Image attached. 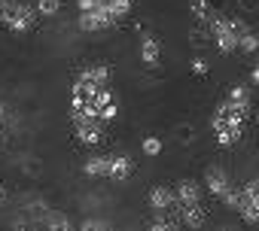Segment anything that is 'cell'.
I'll return each instance as SVG.
<instances>
[{
    "mask_svg": "<svg viewBox=\"0 0 259 231\" xmlns=\"http://www.w3.org/2000/svg\"><path fill=\"white\" fill-rule=\"evenodd\" d=\"M207 31H210V37H213V46H217V52H223V55H232V52H238L241 49V37L250 31L247 28V22L244 19H232V16H213V22L207 25Z\"/></svg>",
    "mask_w": 259,
    "mask_h": 231,
    "instance_id": "obj_1",
    "label": "cell"
},
{
    "mask_svg": "<svg viewBox=\"0 0 259 231\" xmlns=\"http://www.w3.org/2000/svg\"><path fill=\"white\" fill-rule=\"evenodd\" d=\"M37 19H40V13L34 10V4L16 0V7H13V13H10V22H7L4 28L13 31V34H28V31L37 25Z\"/></svg>",
    "mask_w": 259,
    "mask_h": 231,
    "instance_id": "obj_2",
    "label": "cell"
},
{
    "mask_svg": "<svg viewBox=\"0 0 259 231\" xmlns=\"http://www.w3.org/2000/svg\"><path fill=\"white\" fill-rule=\"evenodd\" d=\"M76 25H79V31H85V34H98V31L116 28V19L110 16V10H107V4H104V7H95L92 13H79Z\"/></svg>",
    "mask_w": 259,
    "mask_h": 231,
    "instance_id": "obj_3",
    "label": "cell"
},
{
    "mask_svg": "<svg viewBox=\"0 0 259 231\" xmlns=\"http://www.w3.org/2000/svg\"><path fill=\"white\" fill-rule=\"evenodd\" d=\"M73 122V134L82 146H98L104 140V122L101 119H70Z\"/></svg>",
    "mask_w": 259,
    "mask_h": 231,
    "instance_id": "obj_4",
    "label": "cell"
},
{
    "mask_svg": "<svg viewBox=\"0 0 259 231\" xmlns=\"http://www.w3.org/2000/svg\"><path fill=\"white\" fill-rule=\"evenodd\" d=\"M204 189H207V192L220 201V198L232 189V180H229V174H226L220 164H210V167L204 170Z\"/></svg>",
    "mask_w": 259,
    "mask_h": 231,
    "instance_id": "obj_5",
    "label": "cell"
},
{
    "mask_svg": "<svg viewBox=\"0 0 259 231\" xmlns=\"http://www.w3.org/2000/svg\"><path fill=\"white\" fill-rule=\"evenodd\" d=\"M141 61H144V67H159V61H162V43H159V37H153V34H144L141 37Z\"/></svg>",
    "mask_w": 259,
    "mask_h": 231,
    "instance_id": "obj_6",
    "label": "cell"
},
{
    "mask_svg": "<svg viewBox=\"0 0 259 231\" xmlns=\"http://www.w3.org/2000/svg\"><path fill=\"white\" fill-rule=\"evenodd\" d=\"M177 192V207H186V204H201V186L195 180H180L174 186Z\"/></svg>",
    "mask_w": 259,
    "mask_h": 231,
    "instance_id": "obj_7",
    "label": "cell"
},
{
    "mask_svg": "<svg viewBox=\"0 0 259 231\" xmlns=\"http://www.w3.org/2000/svg\"><path fill=\"white\" fill-rule=\"evenodd\" d=\"M150 207L153 210H171V207H177V192L171 186H153L150 189Z\"/></svg>",
    "mask_w": 259,
    "mask_h": 231,
    "instance_id": "obj_8",
    "label": "cell"
},
{
    "mask_svg": "<svg viewBox=\"0 0 259 231\" xmlns=\"http://www.w3.org/2000/svg\"><path fill=\"white\" fill-rule=\"evenodd\" d=\"M132 174H135V161L128 158V155H110V177H107V180L125 183Z\"/></svg>",
    "mask_w": 259,
    "mask_h": 231,
    "instance_id": "obj_9",
    "label": "cell"
},
{
    "mask_svg": "<svg viewBox=\"0 0 259 231\" xmlns=\"http://www.w3.org/2000/svg\"><path fill=\"white\" fill-rule=\"evenodd\" d=\"M76 79H85L92 85H110V67L107 64H92V67H82Z\"/></svg>",
    "mask_w": 259,
    "mask_h": 231,
    "instance_id": "obj_10",
    "label": "cell"
},
{
    "mask_svg": "<svg viewBox=\"0 0 259 231\" xmlns=\"http://www.w3.org/2000/svg\"><path fill=\"white\" fill-rule=\"evenodd\" d=\"M85 177H110V155H92L82 161Z\"/></svg>",
    "mask_w": 259,
    "mask_h": 231,
    "instance_id": "obj_11",
    "label": "cell"
},
{
    "mask_svg": "<svg viewBox=\"0 0 259 231\" xmlns=\"http://www.w3.org/2000/svg\"><path fill=\"white\" fill-rule=\"evenodd\" d=\"M177 210H180L183 225H189V228H201L204 225V207L201 204H186V207H177Z\"/></svg>",
    "mask_w": 259,
    "mask_h": 231,
    "instance_id": "obj_12",
    "label": "cell"
},
{
    "mask_svg": "<svg viewBox=\"0 0 259 231\" xmlns=\"http://www.w3.org/2000/svg\"><path fill=\"white\" fill-rule=\"evenodd\" d=\"M46 231H79V228L70 222L67 213H61V210H49V216H46Z\"/></svg>",
    "mask_w": 259,
    "mask_h": 231,
    "instance_id": "obj_13",
    "label": "cell"
},
{
    "mask_svg": "<svg viewBox=\"0 0 259 231\" xmlns=\"http://www.w3.org/2000/svg\"><path fill=\"white\" fill-rule=\"evenodd\" d=\"M189 13H192V19L198 22V25H210L213 22V16H217V10L207 4V0H192V4H189Z\"/></svg>",
    "mask_w": 259,
    "mask_h": 231,
    "instance_id": "obj_14",
    "label": "cell"
},
{
    "mask_svg": "<svg viewBox=\"0 0 259 231\" xmlns=\"http://www.w3.org/2000/svg\"><path fill=\"white\" fill-rule=\"evenodd\" d=\"M213 137H217V146H235V143L244 137V128H238V125H223V128L213 131Z\"/></svg>",
    "mask_w": 259,
    "mask_h": 231,
    "instance_id": "obj_15",
    "label": "cell"
},
{
    "mask_svg": "<svg viewBox=\"0 0 259 231\" xmlns=\"http://www.w3.org/2000/svg\"><path fill=\"white\" fill-rule=\"evenodd\" d=\"M238 213H241V219L247 222V225H259V207L244 195V201H241V207H238Z\"/></svg>",
    "mask_w": 259,
    "mask_h": 231,
    "instance_id": "obj_16",
    "label": "cell"
},
{
    "mask_svg": "<svg viewBox=\"0 0 259 231\" xmlns=\"http://www.w3.org/2000/svg\"><path fill=\"white\" fill-rule=\"evenodd\" d=\"M34 10L43 16V19H52L61 13V0H34Z\"/></svg>",
    "mask_w": 259,
    "mask_h": 231,
    "instance_id": "obj_17",
    "label": "cell"
},
{
    "mask_svg": "<svg viewBox=\"0 0 259 231\" xmlns=\"http://www.w3.org/2000/svg\"><path fill=\"white\" fill-rule=\"evenodd\" d=\"M98 116H101V122H104V125H110V122H116V119H119V100L113 97L110 103H104Z\"/></svg>",
    "mask_w": 259,
    "mask_h": 231,
    "instance_id": "obj_18",
    "label": "cell"
},
{
    "mask_svg": "<svg viewBox=\"0 0 259 231\" xmlns=\"http://www.w3.org/2000/svg\"><path fill=\"white\" fill-rule=\"evenodd\" d=\"M220 201H223L226 207L238 210V207H241V201H244V189H241V186H232V189H229V192H226V195H223Z\"/></svg>",
    "mask_w": 259,
    "mask_h": 231,
    "instance_id": "obj_19",
    "label": "cell"
},
{
    "mask_svg": "<svg viewBox=\"0 0 259 231\" xmlns=\"http://www.w3.org/2000/svg\"><path fill=\"white\" fill-rule=\"evenodd\" d=\"M79 231H113L107 219H98V216H89L79 222Z\"/></svg>",
    "mask_w": 259,
    "mask_h": 231,
    "instance_id": "obj_20",
    "label": "cell"
},
{
    "mask_svg": "<svg viewBox=\"0 0 259 231\" xmlns=\"http://www.w3.org/2000/svg\"><path fill=\"white\" fill-rule=\"evenodd\" d=\"M238 52H244V55H253V52H259V37L253 34V31H247L244 37H241V49Z\"/></svg>",
    "mask_w": 259,
    "mask_h": 231,
    "instance_id": "obj_21",
    "label": "cell"
},
{
    "mask_svg": "<svg viewBox=\"0 0 259 231\" xmlns=\"http://www.w3.org/2000/svg\"><path fill=\"white\" fill-rule=\"evenodd\" d=\"M141 149H144V155H150V158L162 155V137H144Z\"/></svg>",
    "mask_w": 259,
    "mask_h": 231,
    "instance_id": "obj_22",
    "label": "cell"
},
{
    "mask_svg": "<svg viewBox=\"0 0 259 231\" xmlns=\"http://www.w3.org/2000/svg\"><path fill=\"white\" fill-rule=\"evenodd\" d=\"M241 189H244V195L259 207V180H250V183H247V186H241Z\"/></svg>",
    "mask_w": 259,
    "mask_h": 231,
    "instance_id": "obj_23",
    "label": "cell"
},
{
    "mask_svg": "<svg viewBox=\"0 0 259 231\" xmlns=\"http://www.w3.org/2000/svg\"><path fill=\"white\" fill-rule=\"evenodd\" d=\"M189 67H192V73H195V76H207V73H210V64H207L204 58H192V64H189Z\"/></svg>",
    "mask_w": 259,
    "mask_h": 231,
    "instance_id": "obj_24",
    "label": "cell"
},
{
    "mask_svg": "<svg viewBox=\"0 0 259 231\" xmlns=\"http://www.w3.org/2000/svg\"><path fill=\"white\" fill-rule=\"evenodd\" d=\"M13 7H16V0H0V25H7V22H10Z\"/></svg>",
    "mask_w": 259,
    "mask_h": 231,
    "instance_id": "obj_25",
    "label": "cell"
},
{
    "mask_svg": "<svg viewBox=\"0 0 259 231\" xmlns=\"http://www.w3.org/2000/svg\"><path fill=\"white\" fill-rule=\"evenodd\" d=\"M95 7H98V0H76V10L79 13H92Z\"/></svg>",
    "mask_w": 259,
    "mask_h": 231,
    "instance_id": "obj_26",
    "label": "cell"
},
{
    "mask_svg": "<svg viewBox=\"0 0 259 231\" xmlns=\"http://www.w3.org/2000/svg\"><path fill=\"white\" fill-rule=\"evenodd\" d=\"M13 231H34V228H31L25 219H16V222H13Z\"/></svg>",
    "mask_w": 259,
    "mask_h": 231,
    "instance_id": "obj_27",
    "label": "cell"
},
{
    "mask_svg": "<svg viewBox=\"0 0 259 231\" xmlns=\"http://www.w3.org/2000/svg\"><path fill=\"white\" fill-rule=\"evenodd\" d=\"M174 225H168V222H156V225H150V231H171Z\"/></svg>",
    "mask_w": 259,
    "mask_h": 231,
    "instance_id": "obj_28",
    "label": "cell"
},
{
    "mask_svg": "<svg viewBox=\"0 0 259 231\" xmlns=\"http://www.w3.org/2000/svg\"><path fill=\"white\" fill-rule=\"evenodd\" d=\"M250 82H253V85H259V64L250 70Z\"/></svg>",
    "mask_w": 259,
    "mask_h": 231,
    "instance_id": "obj_29",
    "label": "cell"
},
{
    "mask_svg": "<svg viewBox=\"0 0 259 231\" xmlns=\"http://www.w3.org/2000/svg\"><path fill=\"white\" fill-rule=\"evenodd\" d=\"M4 122H7V106L0 103V125H4Z\"/></svg>",
    "mask_w": 259,
    "mask_h": 231,
    "instance_id": "obj_30",
    "label": "cell"
},
{
    "mask_svg": "<svg viewBox=\"0 0 259 231\" xmlns=\"http://www.w3.org/2000/svg\"><path fill=\"white\" fill-rule=\"evenodd\" d=\"M4 201H7V189H4V186H0V204H4Z\"/></svg>",
    "mask_w": 259,
    "mask_h": 231,
    "instance_id": "obj_31",
    "label": "cell"
},
{
    "mask_svg": "<svg viewBox=\"0 0 259 231\" xmlns=\"http://www.w3.org/2000/svg\"><path fill=\"white\" fill-rule=\"evenodd\" d=\"M256 125H259V109H256Z\"/></svg>",
    "mask_w": 259,
    "mask_h": 231,
    "instance_id": "obj_32",
    "label": "cell"
},
{
    "mask_svg": "<svg viewBox=\"0 0 259 231\" xmlns=\"http://www.w3.org/2000/svg\"><path fill=\"white\" fill-rule=\"evenodd\" d=\"M0 146H4V140H0Z\"/></svg>",
    "mask_w": 259,
    "mask_h": 231,
    "instance_id": "obj_33",
    "label": "cell"
}]
</instances>
